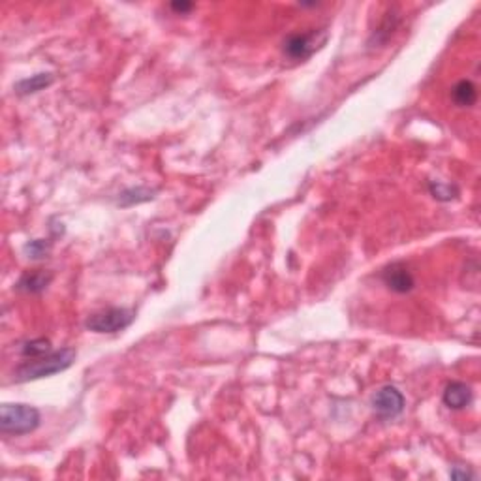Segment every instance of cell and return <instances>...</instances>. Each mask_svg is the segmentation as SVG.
Masks as SVG:
<instances>
[{"label": "cell", "instance_id": "obj_5", "mask_svg": "<svg viewBox=\"0 0 481 481\" xmlns=\"http://www.w3.org/2000/svg\"><path fill=\"white\" fill-rule=\"evenodd\" d=\"M373 408L380 418L393 419L404 410V395L395 385H384L373 395Z\"/></svg>", "mask_w": 481, "mask_h": 481}, {"label": "cell", "instance_id": "obj_15", "mask_svg": "<svg viewBox=\"0 0 481 481\" xmlns=\"http://www.w3.org/2000/svg\"><path fill=\"white\" fill-rule=\"evenodd\" d=\"M172 10L177 13H188L190 10H194L192 2H172Z\"/></svg>", "mask_w": 481, "mask_h": 481}, {"label": "cell", "instance_id": "obj_3", "mask_svg": "<svg viewBox=\"0 0 481 481\" xmlns=\"http://www.w3.org/2000/svg\"><path fill=\"white\" fill-rule=\"evenodd\" d=\"M134 320H136L134 310L111 307V309L100 310V312H94L92 316H89L85 321V327L89 331L94 333H117L127 329Z\"/></svg>", "mask_w": 481, "mask_h": 481}, {"label": "cell", "instance_id": "obj_6", "mask_svg": "<svg viewBox=\"0 0 481 481\" xmlns=\"http://www.w3.org/2000/svg\"><path fill=\"white\" fill-rule=\"evenodd\" d=\"M382 281L391 292L395 293H408L416 286L413 275L404 264H391L390 267H385L382 273Z\"/></svg>", "mask_w": 481, "mask_h": 481}, {"label": "cell", "instance_id": "obj_8", "mask_svg": "<svg viewBox=\"0 0 481 481\" xmlns=\"http://www.w3.org/2000/svg\"><path fill=\"white\" fill-rule=\"evenodd\" d=\"M53 281V275L49 271H30L25 273L18 282V290L27 293H41Z\"/></svg>", "mask_w": 481, "mask_h": 481}, {"label": "cell", "instance_id": "obj_9", "mask_svg": "<svg viewBox=\"0 0 481 481\" xmlns=\"http://www.w3.org/2000/svg\"><path fill=\"white\" fill-rule=\"evenodd\" d=\"M53 81H55V75L49 74V72H41V74H34L27 79L19 81L15 85V91L21 96H27V94H34V92H40L47 86H51Z\"/></svg>", "mask_w": 481, "mask_h": 481}, {"label": "cell", "instance_id": "obj_14", "mask_svg": "<svg viewBox=\"0 0 481 481\" xmlns=\"http://www.w3.org/2000/svg\"><path fill=\"white\" fill-rule=\"evenodd\" d=\"M429 188H430V194L435 195L436 200H440V201H449L457 195V188L451 186V184L430 183Z\"/></svg>", "mask_w": 481, "mask_h": 481}, {"label": "cell", "instance_id": "obj_10", "mask_svg": "<svg viewBox=\"0 0 481 481\" xmlns=\"http://www.w3.org/2000/svg\"><path fill=\"white\" fill-rule=\"evenodd\" d=\"M451 98L453 102L457 103V105H461V108H470V105H474V103L477 102V89H475V85L472 81H458L457 85L453 86Z\"/></svg>", "mask_w": 481, "mask_h": 481}, {"label": "cell", "instance_id": "obj_16", "mask_svg": "<svg viewBox=\"0 0 481 481\" xmlns=\"http://www.w3.org/2000/svg\"><path fill=\"white\" fill-rule=\"evenodd\" d=\"M453 477H472L470 472H451Z\"/></svg>", "mask_w": 481, "mask_h": 481}, {"label": "cell", "instance_id": "obj_11", "mask_svg": "<svg viewBox=\"0 0 481 481\" xmlns=\"http://www.w3.org/2000/svg\"><path fill=\"white\" fill-rule=\"evenodd\" d=\"M156 190L145 188V186H138V188H128L124 190L119 198L120 207H132L138 205V203H143V201H150L155 198Z\"/></svg>", "mask_w": 481, "mask_h": 481}, {"label": "cell", "instance_id": "obj_12", "mask_svg": "<svg viewBox=\"0 0 481 481\" xmlns=\"http://www.w3.org/2000/svg\"><path fill=\"white\" fill-rule=\"evenodd\" d=\"M51 352V342L47 338H34V340H29L21 346V354L25 357H41Z\"/></svg>", "mask_w": 481, "mask_h": 481}, {"label": "cell", "instance_id": "obj_4", "mask_svg": "<svg viewBox=\"0 0 481 481\" xmlns=\"http://www.w3.org/2000/svg\"><path fill=\"white\" fill-rule=\"evenodd\" d=\"M327 40L326 30H310V32H297L290 34L284 40V55L293 60H304L312 57Z\"/></svg>", "mask_w": 481, "mask_h": 481}, {"label": "cell", "instance_id": "obj_2", "mask_svg": "<svg viewBox=\"0 0 481 481\" xmlns=\"http://www.w3.org/2000/svg\"><path fill=\"white\" fill-rule=\"evenodd\" d=\"M40 412L29 404H4L0 408V430L4 435H29L40 427Z\"/></svg>", "mask_w": 481, "mask_h": 481}, {"label": "cell", "instance_id": "obj_1", "mask_svg": "<svg viewBox=\"0 0 481 481\" xmlns=\"http://www.w3.org/2000/svg\"><path fill=\"white\" fill-rule=\"evenodd\" d=\"M75 355H77V352L74 348H63L57 349V352H49L41 357H32L15 368L13 380L15 382H30V380L47 378L53 374L63 373V371L72 367Z\"/></svg>", "mask_w": 481, "mask_h": 481}, {"label": "cell", "instance_id": "obj_13", "mask_svg": "<svg viewBox=\"0 0 481 481\" xmlns=\"http://www.w3.org/2000/svg\"><path fill=\"white\" fill-rule=\"evenodd\" d=\"M49 248H51V243H47V240H44V239H36L25 245V252H27L29 258L40 259V258H46L47 252H49Z\"/></svg>", "mask_w": 481, "mask_h": 481}, {"label": "cell", "instance_id": "obj_7", "mask_svg": "<svg viewBox=\"0 0 481 481\" xmlns=\"http://www.w3.org/2000/svg\"><path fill=\"white\" fill-rule=\"evenodd\" d=\"M472 399H474L472 387L464 382H451L444 391V404L451 410H463L472 402Z\"/></svg>", "mask_w": 481, "mask_h": 481}]
</instances>
